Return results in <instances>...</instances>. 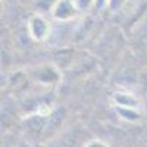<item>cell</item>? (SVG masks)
<instances>
[{
  "label": "cell",
  "instance_id": "10",
  "mask_svg": "<svg viewBox=\"0 0 147 147\" xmlns=\"http://www.w3.org/2000/svg\"><path fill=\"white\" fill-rule=\"evenodd\" d=\"M107 6H109V0H96V2H94V7L99 9V10L106 9Z\"/></svg>",
  "mask_w": 147,
  "mask_h": 147
},
{
  "label": "cell",
  "instance_id": "5",
  "mask_svg": "<svg viewBox=\"0 0 147 147\" xmlns=\"http://www.w3.org/2000/svg\"><path fill=\"white\" fill-rule=\"evenodd\" d=\"M115 110H116V115L122 121H127V122H138L141 118L140 110L134 107H115Z\"/></svg>",
  "mask_w": 147,
  "mask_h": 147
},
{
  "label": "cell",
  "instance_id": "6",
  "mask_svg": "<svg viewBox=\"0 0 147 147\" xmlns=\"http://www.w3.org/2000/svg\"><path fill=\"white\" fill-rule=\"evenodd\" d=\"M57 2L59 0H37L35 5H37V7H38L40 13H44V12H49V13H50L52 9L55 7V5Z\"/></svg>",
  "mask_w": 147,
  "mask_h": 147
},
{
  "label": "cell",
  "instance_id": "1",
  "mask_svg": "<svg viewBox=\"0 0 147 147\" xmlns=\"http://www.w3.org/2000/svg\"><path fill=\"white\" fill-rule=\"evenodd\" d=\"M28 77L35 84L43 87H53L62 81V72L53 63H43L30 69Z\"/></svg>",
  "mask_w": 147,
  "mask_h": 147
},
{
  "label": "cell",
  "instance_id": "2",
  "mask_svg": "<svg viewBox=\"0 0 147 147\" xmlns=\"http://www.w3.org/2000/svg\"><path fill=\"white\" fill-rule=\"evenodd\" d=\"M27 30H28V35L37 43H41V41H46L49 37H50V22L49 19L37 12V13H32L30 18H28V22H27Z\"/></svg>",
  "mask_w": 147,
  "mask_h": 147
},
{
  "label": "cell",
  "instance_id": "7",
  "mask_svg": "<svg viewBox=\"0 0 147 147\" xmlns=\"http://www.w3.org/2000/svg\"><path fill=\"white\" fill-rule=\"evenodd\" d=\"M96 0H75V5L80 9V12H88L91 7H94Z\"/></svg>",
  "mask_w": 147,
  "mask_h": 147
},
{
  "label": "cell",
  "instance_id": "3",
  "mask_svg": "<svg viewBox=\"0 0 147 147\" xmlns=\"http://www.w3.org/2000/svg\"><path fill=\"white\" fill-rule=\"evenodd\" d=\"M80 13V9L75 5V0H59L55 7L50 12V16L53 21L65 24L74 21Z\"/></svg>",
  "mask_w": 147,
  "mask_h": 147
},
{
  "label": "cell",
  "instance_id": "8",
  "mask_svg": "<svg viewBox=\"0 0 147 147\" xmlns=\"http://www.w3.org/2000/svg\"><path fill=\"white\" fill-rule=\"evenodd\" d=\"M125 2H127V0H109V6H107V9L116 12L118 9H121L122 6H124Z\"/></svg>",
  "mask_w": 147,
  "mask_h": 147
},
{
  "label": "cell",
  "instance_id": "9",
  "mask_svg": "<svg viewBox=\"0 0 147 147\" xmlns=\"http://www.w3.org/2000/svg\"><path fill=\"white\" fill-rule=\"evenodd\" d=\"M84 147H110V146L103 140H90Z\"/></svg>",
  "mask_w": 147,
  "mask_h": 147
},
{
  "label": "cell",
  "instance_id": "4",
  "mask_svg": "<svg viewBox=\"0 0 147 147\" xmlns=\"http://www.w3.org/2000/svg\"><path fill=\"white\" fill-rule=\"evenodd\" d=\"M112 103L115 107H134V109H138L141 102L140 99L129 91H116L112 96Z\"/></svg>",
  "mask_w": 147,
  "mask_h": 147
}]
</instances>
